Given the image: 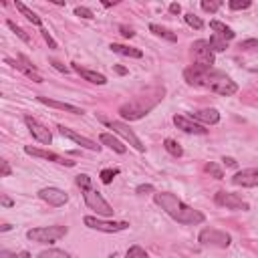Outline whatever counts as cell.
I'll use <instances>...</instances> for the list:
<instances>
[{
  "instance_id": "cell-50",
  "label": "cell",
  "mask_w": 258,
  "mask_h": 258,
  "mask_svg": "<svg viewBox=\"0 0 258 258\" xmlns=\"http://www.w3.org/2000/svg\"><path fill=\"white\" fill-rule=\"evenodd\" d=\"M10 228H12V226H10V224H2V226H0V232H8V230H10Z\"/></svg>"
},
{
  "instance_id": "cell-5",
  "label": "cell",
  "mask_w": 258,
  "mask_h": 258,
  "mask_svg": "<svg viewBox=\"0 0 258 258\" xmlns=\"http://www.w3.org/2000/svg\"><path fill=\"white\" fill-rule=\"evenodd\" d=\"M85 226L91 228V230H97V232H107V234H115V232H123L129 228V222L125 220H101V218H95V216H85L83 218Z\"/></svg>"
},
{
  "instance_id": "cell-48",
  "label": "cell",
  "mask_w": 258,
  "mask_h": 258,
  "mask_svg": "<svg viewBox=\"0 0 258 258\" xmlns=\"http://www.w3.org/2000/svg\"><path fill=\"white\" fill-rule=\"evenodd\" d=\"M18 258H32V256H30V252H26V250H22V252L18 254Z\"/></svg>"
},
{
  "instance_id": "cell-44",
  "label": "cell",
  "mask_w": 258,
  "mask_h": 258,
  "mask_svg": "<svg viewBox=\"0 0 258 258\" xmlns=\"http://www.w3.org/2000/svg\"><path fill=\"white\" fill-rule=\"evenodd\" d=\"M121 34L125 38H131V36H135V30L133 28H127V26H121Z\"/></svg>"
},
{
  "instance_id": "cell-27",
  "label": "cell",
  "mask_w": 258,
  "mask_h": 258,
  "mask_svg": "<svg viewBox=\"0 0 258 258\" xmlns=\"http://www.w3.org/2000/svg\"><path fill=\"white\" fill-rule=\"evenodd\" d=\"M6 24H8V28H10V30H12V32H14V34H16L18 38H20V40H24L26 44H32V38H30V36H28V34L24 32V28H20L18 24H14L12 20H8Z\"/></svg>"
},
{
  "instance_id": "cell-7",
  "label": "cell",
  "mask_w": 258,
  "mask_h": 258,
  "mask_svg": "<svg viewBox=\"0 0 258 258\" xmlns=\"http://www.w3.org/2000/svg\"><path fill=\"white\" fill-rule=\"evenodd\" d=\"M83 198H85V204H87V208L89 210H93V212H97L99 216H103V218H109V216H113V208H111V204L99 194V191H95L93 187L91 189H85V194H83Z\"/></svg>"
},
{
  "instance_id": "cell-13",
  "label": "cell",
  "mask_w": 258,
  "mask_h": 258,
  "mask_svg": "<svg viewBox=\"0 0 258 258\" xmlns=\"http://www.w3.org/2000/svg\"><path fill=\"white\" fill-rule=\"evenodd\" d=\"M24 153L34 155V157H40V159H48V161H52V163L67 165V167H73V165H75V161H71V159H67V157H60V155L54 153V151L40 149V147H32V145H26V147H24Z\"/></svg>"
},
{
  "instance_id": "cell-30",
  "label": "cell",
  "mask_w": 258,
  "mask_h": 258,
  "mask_svg": "<svg viewBox=\"0 0 258 258\" xmlns=\"http://www.w3.org/2000/svg\"><path fill=\"white\" fill-rule=\"evenodd\" d=\"M210 42V48L214 50V52H222V50H226L228 48V42L226 40H222L220 36H216V34H212V38L208 40Z\"/></svg>"
},
{
  "instance_id": "cell-28",
  "label": "cell",
  "mask_w": 258,
  "mask_h": 258,
  "mask_svg": "<svg viewBox=\"0 0 258 258\" xmlns=\"http://www.w3.org/2000/svg\"><path fill=\"white\" fill-rule=\"evenodd\" d=\"M38 258H71L69 252L64 250H58V248H48V250H42L38 254Z\"/></svg>"
},
{
  "instance_id": "cell-8",
  "label": "cell",
  "mask_w": 258,
  "mask_h": 258,
  "mask_svg": "<svg viewBox=\"0 0 258 258\" xmlns=\"http://www.w3.org/2000/svg\"><path fill=\"white\" fill-rule=\"evenodd\" d=\"M214 202L226 210H242V212H248L250 210V204L246 200H242L238 194H232V191H226V189H220L216 191L214 196Z\"/></svg>"
},
{
  "instance_id": "cell-11",
  "label": "cell",
  "mask_w": 258,
  "mask_h": 258,
  "mask_svg": "<svg viewBox=\"0 0 258 258\" xmlns=\"http://www.w3.org/2000/svg\"><path fill=\"white\" fill-rule=\"evenodd\" d=\"M38 198H40L42 202H46L48 206H54V208L64 206V204L69 202V194H67L64 189H60V187H52V185L38 189Z\"/></svg>"
},
{
  "instance_id": "cell-45",
  "label": "cell",
  "mask_w": 258,
  "mask_h": 258,
  "mask_svg": "<svg viewBox=\"0 0 258 258\" xmlns=\"http://www.w3.org/2000/svg\"><path fill=\"white\" fill-rule=\"evenodd\" d=\"M169 12H171V14H179V12H181V6H179L177 2H171V4H169Z\"/></svg>"
},
{
  "instance_id": "cell-33",
  "label": "cell",
  "mask_w": 258,
  "mask_h": 258,
  "mask_svg": "<svg viewBox=\"0 0 258 258\" xmlns=\"http://www.w3.org/2000/svg\"><path fill=\"white\" fill-rule=\"evenodd\" d=\"M220 8H222V0H202L204 12H218Z\"/></svg>"
},
{
  "instance_id": "cell-26",
  "label": "cell",
  "mask_w": 258,
  "mask_h": 258,
  "mask_svg": "<svg viewBox=\"0 0 258 258\" xmlns=\"http://www.w3.org/2000/svg\"><path fill=\"white\" fill-rule=\"evenodd\" d=\"M163 147H165V151H167V153H171L173 157H181V155H183L181 145H179L175 139H171V137H167V139L163 141Z\"/></svg>"
},
{
  "instance_id": "cell-34",
  "label": "cell",
  "mask_w": 258,
  "mask_h": 258,
  "mask_svg": "<svg viewBox=\"0 0 258 258\" xmlns=\"http://www.w3.org/2000/svg\"><path fill=\"white\" fill-rule=\"evenodd\" d=\"M125 258H149V254L141 248V246H131L125 254Z\"/></svg>"
},
{
  "instance_id": "cell-12",
  "label": "cell",
  "mask_w": 258,
  "mask_h": 258,
  "mask_svg": "<svg viewBox=\"0 0 258 258\" xmlns=\"http://www.w3.org/2000/svg\"><path fill=\"white\" fill-rule=\"evenodd\" d=\"M24 123H26V127H28V131H30V135L38 141V143H42V145H48L50 141H52V135H50V131L40 123V121H36L34 117H30V115H24Z\"/></svg>"
},
{
  "instance_id": "cell-16",
  "label": "cell",
  "mask_w": 258,
  "mask_h": 258,
  "mask_svg": "<svg viewBox=\"0 0 258 258\" xmlns=\"http://www.w3.org/2000/svg\"><path fill=\"white\" fill-rule=\"evenodd\" d=\"M173 123H175L177 129H181L185 133H194V135H206L208 133V129L204 125H200L198 121H194L185 115H173Z\"/></svg>"
},
{
  "instance_id": "cell-21",
  "label": "cell",
  "mask_w": 258,
  "mask_h": 258,
  "mask_svg": "<svg viewBox=\"0 0 258 258\" xmlns=\"http://www.w3.org/2000/svg\"><path fill=\"white\" fill-rule=\"evenodd\" d=\"M210 28L214 30V34H216V36H220V38H222V40H226V42H228V40H232V38L236 36V32H234L230 26H226L224 22H220V20H212V22H210Z\"/></svg>"
},
{
  "instance_id": "cell-22",
  "label": "cell",
  "mask_w": 258,
  "mask_h": 258,
  "mask_svg": "<svg viewBox=\"0 0 258 258\" xmlns=\"http://www.w3.org/2000/svg\"><path fill=\"white\" fill-rule=\"evenodd\" d=\"M99 141H101L103 145H107L109 149L117 151V153H125V151H127V147H125L115 135H111V133H101V135H99Z\"/></svg>"
},
{
  "instance_id": "cell-25",
  "label": "cell",
  "mask_w": 258,
  "mask_h": 258,
  "mask_svg": "<svg viewBox=\"0 0 258 258\" xmlns=\"http://www.w3.org/2000/svg\"><path fill=\"white\" fill-rule=\"evenodd\" d=\"M149 30H151L155 36H161V38H165V40H169V42H175V40H177V34L171 32L169 28L161 26V24H149Z\"/></svg>"
},
{
  "instance_id": "cell-36",
  "label": "cell",
  "mask_w": 258,
  "mask_h": 258,
  "mask_svg": "<svg viewBox=\"0 0 258 258\" xmlns=\"http://www.w3.org/2000/svg\"><path fill=\"white\" fill-rule=\"evenodd\" d=\"M77 185L85 191V189H91V177L87 175V173H79L77 175Z\"/></svg>"
},
{
  "instance_id": "cell-19",
  "label": "cell",
  "mask_w": 258,
  "mask_h": 258,
  "mask_svg": "<svg viewBox=\"0 0 258 258\" xmlns=\"http://www.w3.org/2000/svg\"><path fill=\"white\" fill-rule=\"evenodd\" d=\"M38 103L46 105V107H54V109H60V111H67V113H73V115H83V109L81 107H75L71 103H62V101H54V99H48V97H36Z\"/></svg>"
},
{
  "instance_id": "cell-29",
  "label": "cell",
  "mask_w": 258,
  "mask_h": 258,
  "mask_svg": "<svg viewBox=\"0 0 258 258\" xmlns=\"http://www.w3.org/2000/svg\"><path fill=\"white\" fill-rule=\"evenodd\" d=\"M183 20H185L187 26H191V28H196V30H202V28H204V20H202L200 16H196L194 12H187V14L183 16Z\"/></svg>"
},
{
  "instance_id": "cell-9",
  "label": "cell",
  "mask_w": 258,
  "mask_h": 258,
  "mask_svg": "<svg viewBox=\"0 0 258 258\" xmlns=\"http://www.w3.org/2000/svg\"><path fill=\"white\" fill-rule=\"evenodd\" d=\"M191 56H194V64H200L206 69H212L214 64V50L210 48L208 40H196L191 44Z\"/></svg>"
},
{
  "instance_id": "cell-15",
  "label": "cell",
  "mask_w": 258,
  "mask_h": 258,
  "mask_svg": "<svg viewBox=\"0 0 258 258\" xmlns=\"http://www.w3.org/2000/svg\"><path fill=\"white\" fill-rule=\"evenodd\" d=\"M232 183L242 185V187H256L258 185V167H246V169L236 171L232 175Z\"/></svg>"
},
{
  "instance_id": "cell-10",
  "label": "cell",
  "mask_w": 258,
  "mask_h": 258,
  "mask_svg": "<svg viewBox=\"0 0 258 258\" xmlns=\"http://www.w3.org/2000/svg\"><path fill=\"white\" fill-rule=\"evenodd\" d=\"M103 123H105L109 129H113V133L121 135V137H123L129 145H133L137 151H145V145L141 143V139H139V137H137V135H135V133H133L125 123H121V121H105V119H103Z\"/></svg>"
},
{
  "instance_id": "cell-2",
  "label": "cell",
  "mask_w": 258,
  "mask_h": 258,
  "mask_svg": "<svg viewBox=\"0 0 258 258\" xmlns=\"http://www.w3.org/2000/svg\"><path fill=\"white\" fill-rule=\"evenodd\" d=\"M163 89L155 87V89H149L145 95H137L135 99L123 103L119 107V115L123 119H129V121H135V119H141L143 115H147L161 99H163Z\"/></svg>"
},
{
  "instance_id": "cell-47",
  "label": "cell",
  "mask_w": 258,
  "mask_h": 258,
  "mask_svg": "<svg viewBox=\"0 0 258 258\" xmlns=\"http://www.w3.org/2000/svg\"><path fill=\"white\" fill-rule=\"evenodd\" d=\"M222 161H224L228 167H234V165H236V159H234V157H224Z\"/></svg>"
},
{
  "instance_id": "cell-40",
  "label": "cell",
  "mask_w": 258,
  "mask_h": 258,
  "mask_svg": "<svg viewBox=\"0 0 258 258\" xmlns=\"http://www.w3.org/2000/svg\"><path fill=\"white\" fill-rule=\"evenodd\" d=\"M137 194H155V187L151 183H143V185H137Z\"/></svg>"
},
{
  "instance_id": "cell-32",
  "label": "cell",
  "mask_w": 258,
  "mask_h": 258,
  "mask_svg": "<svg viewBox=\"0 0 258 258\" xmlns=\"http://www.w3.org/2000/svg\"><path fill=\"white\" fill-rule=\"evenodd\" d=\"M204 169H206V173H210V175L216 177V179H222V177H224V171H222L220 165H216L214 161H208V163L204 165Z\"/></svg>"
},
{
  "instance_id": "cell-41",
  "label": "cell",
  "mask_w": 258,
  "mask_h": 258,
  "mask_svg": "<svg viewBox=\"0 0 258 258\" xmlns=\"http://www.w3.org/2000/svg\"><path fill=\"white\" fill-rule=\"evenodd\" d=\"M40 32H42V36H44V40L48 42V46H50V48H56V42H54V38H52V36L48 34V30H46V28H42Z\"/></svg>"
},
{
  "instance_id": "cell-46",
  "label": "cell",
  "mask_w": 258,
  "mask_h": 258,
  "mask_svg": "<svg viewBox=\"0 0 258 258\" xmlns=\"http://www.w3.org/2000/svg\"><path fill=\"white\" fill-rule=\"evenodd\" d=\"M0 258H18V254H12L8 250H0Z\"/></svg>"
},
{
  "instance_id": "cell-43",
  "label": "cell",
  "mask_w": 258,
  "mask_h": 258,
  "mask_svg": "<svg viewBox=\"0 0 258 258\" xmlns=\"http://www.w3.org/2000/svg\"><path fill=\"white\" fill-rule=\"evenodd\" d=\"M0 204H2L4 208H10V206H12L14 202H12V200H10V198H8L6 194H0Z\"/></svg>"
},
{
  "instance_id": "cell-1",
  "label": "cell",
  "mask_w": 258,
  "mask_h": 258,
  "mask_svg": "<svg viewBox=\"0 0 258 258\" xmlns=\"http://www.w3.org/2000/svg\"><path fill=\"white\" fill-rule=\"evenodd\" d=\"M153 200H155V204H157L169 218H173L177 224L196 226V224H202V222L206 220V216H204L200 210L187 206L183 200H179V198H177L175 194H171V191H155V194H153Z\"/></svg>"
},
{
  "instance_id": "cell-17",
  "label": "cell",
  "mask_w": 258,
  "mask_h": 258,
  "mask_svg": "<svg viewBox=\"0 0 258 258\" xmlns=\"http://www.w3.org/2000/svg\"><path fill=\"white\" fill-rule=\"evenodd\" d=\"M58 131H60L62 137L73 139L75 143H79V145L85 147V149H91V151H99V149H101V145H97V143L91 141L89 137H85V135H81V133H77V131H73V129H69V127H64V125H58Z\"/></svg>"
},
{
  "instance_id": "cell-6",
  "label": "cell",
  "mask_w": 258,
  "mask_h": 258,
  "mask_svg": "<svg viewBox=\"0 0 258 258\" xmlns=\"http://www.w3.org/2000/svg\"><path fill=\"white\" fill-rule=\"evenodd\" d=\"M198 242L202 246H214V248H228L232 244V236L222 232V230H216V228H204L200 234H198Z\"/></svg>"
},
{
  "instance_id": "cell-4",
  "label": "cell",
  "mask_w": 258,
  "mask_h": 258,
  "mask_svg": "<svg viewBox=\"0 0 258 258\" xmlns=\"http://www.w3.org/2000/svg\"><path fill=\"white\" fill-rule=\"evenodd\" d=\"M69 232L67 226H42V228H32L26 232V238L38 244H52L58 242L60 238H64Z\"/></svg>"
},
{
  "instance_id": "cell-35",
  "label": "cell",
  "mask_w": 258,
  "mask_h": 258,
  "mask_svg": "<svg viewBox=\"0 0 258 258\" xmlns=\"http://www.w3.org/2000/svg\"><path fill=\"white\" fill-rule=\"evenodd\" d=\"M250 0H230L228 2V6L232 8V10H246V8H250Z\"/></svg>"
},
{
  "instance_id": "cell-38",
  "label": "cell",
  "mask_w": 258,
  "mask_h": 258,
  "mask_svg": "<svg viewBox=\"0 0 258 258\" xmlns=\"http://www.w3.org/2000/svg\"><path fill=\"white\" fill-rule=\"evenodd\" d=\"M240 48L242 50H248V48H258V38H246L240 42Z\"/></svg>"
},
{
  "instance_id": "cell-14",
  "label": "cell",
  "mask_w": 258,
  "mask_h": 258,
  "mask_svg": "<svg viewBox=\"0 0 258 258\" xmlns=\"http://www.w3.org/2000/svg\"><path fill=\"white\" fill-rule=\"evenodd\" d=\"M12 67H16L18 71H22L28 79H32L34 83H42V75L36 71V67L32 64V60L28 58V56H24L22 52L20 54H16V60H8Z\"/></svg>"
},
{
  "instance_id": "cell-23",
  "label": "cell",
  "mask_w": 258,
  "mask_h": 258,
  "mask_svg": "<svg viewBox=\"0 0 258 258\" xmlns=\"http://www.w3.org/2000/svg\"><path fill=\"white\" fill-rule=\"evenodd\" d=\"M109 48H111L113 52H117V54H121V56H129V58H141V56H143V52H141L139 48L125 46V44H117V42H113Z\"/></svg>"
},
{
  "instance_id": "cell-51",
  "label": "cell",
  "mask_w": 258,
  "mask_h": 258,
  "mask_svg": "<svg viewBox=\"0 0 258 258\" xmlns=\"http://www.w3.org/2000/svg\"><path fill=\"white\" fill-rule=\"evenodd\" d=\"M250 71H252V73H258V67H252Z\"/></svg>"
},
{
  "instance_id": "cell-37",
  "label": "cell",
  "mask_w": 258,
  "mask_h": 258,
  "mask_svg": "<svg viewBox=\"0 0 258 258\" xmlns=\"http://www.w3.org/2000/svg\"><path fill=\"white\" fill-rule=\"evenodd\" d=\"M75 14L77 16H81V18H87V20H91L95 14H93V10L91 8H87V6H77L75 8Z\"/></svg>"
},
{
  "instance_id": "cell-20",
  "label": "cell",
  "mask_w": 258,
  "mask_h": 258,
  "mask_svg": "<svg viewBox=\"0 0 258 258\" xmlns=\"http://www.w3.org/2000/svg\"><path fill=\"white\" fill-rule=\"evenodd\" d=\"M71 64H73V69H75L85 81H89V83H93V85H105V83H107V77H105V75H101V73H97V71H91V69H85V67L77 64V62H71Z\"/></svg>"
},
{
  "instance_id": "cell-39",
  "label": "cell",
  "mask_w": 258,
  "mask_h": 258,
  "mask_svg": "<svg viewBox=\"0 0 258 258\" xmlns=\"http://www.w3.org/2000/svg\"><path fill=\"white\" fill-rule=\"evenodd\" d=\"M10 173H12V169H10L8 161H6V159H2V161H0V177H8Z\"/></svg>"
},
{
  "instance_id": "cell-49",
  "label": "cell",
  "mask_w": 258,
  "mask_h": 258,
  "mask_svg": "<svg viewBox=\"0 0 258 258\" xmlns=\"http://www.w3.org/2000/svg\"><path fill=\"white\" fill-rule=\"evenodd\" d=\"M115 71H117V73H119V75H125V73H127V69H123V67H119V64H117V67H115Z\"/></svg>"
},
{
  "instance_id": "cell-42",
  "label": "cell",
  "mask_w": 258,
  "mask_h": 258,
  "mask_svg": "<svg viewBox=\"0 0 258 258\" xmlns=\"http://www.w3.org/2000/svg\"><path fill=\"white\" fill-rule=\"evenodd\" d=\"M50 64L56 69V71H60V73H69V69L62 64V62H58V60H54V58H50Z\"/></svg>"
},
{
  "instance_id": "cell-3",
  "label": "cell",
  "mask_w": 258,
  "mask_h": 258,
  "mask_svg": "<svg viewBox=\"0 0 258 258\" xmlns=\"http://www.w3.org/2000/svg\"><path fill=\"white\" fill-rule=\"evenodd\" d=\"M202 87L204 89H210L218 95H224V97H230V95H236L238 93V85L228 77L224 75L222 71H216V69H208L204 79H202Z\"/></svg>"
},
{
  "instance_id": "cell-24",
  "label": "cell",
  "mask_w": 258,
  "mask_h": 258,
  "mask_svg": "<svg viewBox=\"0 0 258 258\" xmlns=\"http://www.w3.org/2000/svg\"><path fill=\"white\" fill-rule=\"evenodd\" d=\"M14 6H16V10H18L22 16H26V20H28V22H32L34 26H42V20H40V16H38L34 10H30L26 4H22V2H18V0H16V2H14Z\"/></svg>"
},
{
  "instance_id": "cell-31",
  "label": "cell",
  "mask_w": 258,
  "mask_h": 258,
  "mask_svg": "<svg viewBox=\"0 0 258 258\" xmlns=\"http://www.w3.org/2000/svg\"><path fill=\"white\" fill-rule=\"evenodd\" d=\"M115 175H119V169H117V167H107V169H103V171L99 173V177H101V181H103L105 185H109Z\"/></svg>"
},
{
  "instance_id": "cell-18",
  "label": "cell",
  "mask_w": 258,
  "mask_h": 258,
  "mask_svg": "<svg viewBox=\"0 0 258 258\" xmlns=\"http://www.w3.org/2000/svg\"><path fill=\"white\" fill-rule=\"evenodd\" d=\"M187 117L194 119V121H198L200 125H202V123H206V125H216V123L220 121V113H218V109H214V107H210V109H200V111H191Z\"/></svg>"
}]
</instances>
